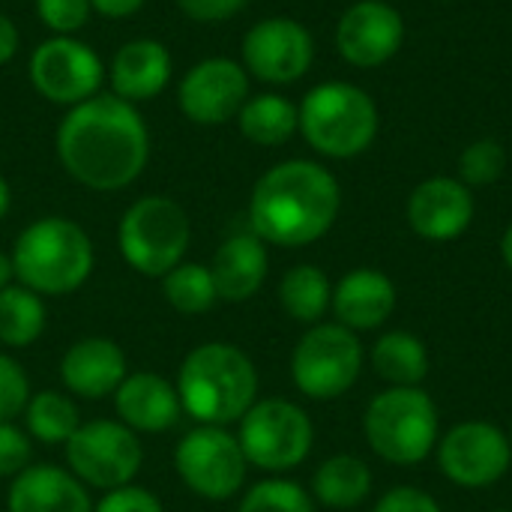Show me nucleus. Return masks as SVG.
Masks as SVG:
<instances>
[{"label": "nucleus", "mask_w": 512, "mask_h": 512, "mask_svg": "<svg viewBox=\"0 0 512 512\" xmlns=\"http://www.w3.org/2000/svg\"><path fill=\"white\" fill-rule=\"evenodd\" d=\"M12 267L21 285L39 297L72 294L93 273V243L87 231L72 219H36L18 234Z\"/></svg>", "instance_id": "20e7f679"}, {"label": "nucleus", "mask_w": 512, "mask_h": 512, "mask_svg": "<svg viewBox=\"0 0 512 512\" xmlns=\"http://www.w3.org/2000/svg\"><path fill=\"white\" fill-rule=\"evenodd\" d=\"M90 6L102 12L105 18H126V15H135L144 6V0H90Z\"/></svg>", "instance_id": "58836bf2"}, {"label": "nucleus", "mask_w": 512, "mask_h": 512, "mask_svg": "<svg viewBox=\"0 0 512 512\" xmlns=\"http://www.w3.org/2000/svg\"><path fill=\"white\" fill-rule=\"evenodd\" d=\"M102 75L105 69L96 51L72 36L45 39L30 57L33 87L57 105H81L96 96Z\"/></svg>", "instance_id": "f8f14e48"}, {"label": "nucleus", "mask_w": 512, "mask_h": 512, "mask_svg": "<svg viewBox=\"0 0 512 512\" xmlns=\"http://www.w3.org/2000/svg\"><path fill=\"white\" fill-rule=\"evenodd\" d=\"M45 330V303L24 285L0 291V342L9 348L33 345Z\"/></svg>", "instance_id": "cd10ccee"}, {"label": "nucleus", "mask_w": 512, "mask_h": 512, "mask_svg": "<svg viewBox=\"0 0 512 512\" xmlns=\"http://www.w3.org/2000/svg\"><path fill=\"white\" fill-rule=\"evenodd\" d=\"M90 0H36L39 21L57 36H69L81 30L90 18Z\"/></svg>", "instance_id": "72a5a7b5"}, {"label": "nucleus", "mask_w": 512, "mask_h": 512, "mask_svg": "<svg viewBox=\"0 0 512 512\" xmlns=\"http://www.w3.org/2000/svg\"><path fill=\"white\" fill-rule=\"evenodd\" d=\"M9 512H93V501L72 471L27 465L9 489Z\"/></svg>", "instance_id": "aec40b11"}, {"label": "nucleus", "mask_w": 512, "mask_h": 512, "mask_svg": "<svg viewBox=\"0 0 512 512\" xmlns=\"http://www.w3.org/2000/svg\"><path fill=\"white\" fill-rule=\"evenodd\" d=\"M267 267H270L267 249L258 234L228 237L210 264L216 297L228 300V303H243V300L255 297L267 279Z\"/></svg>", "instance_id": "5701e85b"}, {"label": "nucleus", "mask_w": 512, "mask_h": 512, "mask_svg": "<svg viewBox=\"0 0 512 512\" xmlns=\"http://www.w3.org/2000/svg\"><path fill=\"white\" fill-rule=\"evenodd\" d=\"M312 492L324 507L351 510V507H357V504H363L369 498L372 471L357 456H333L315 471Z\"/></svg>", "instance_id": "b1692460"}, {"label": "nucleus", "mask_w": 512, "mask_h": 512, "mask_svg": "<svg viewBox=\"0 0 512 512\" xmlns=\"http://www.w3.org/2000/svg\"><path fill=\"white\" fill-rule=\"evenodd\" d=\"M237 512H315L312 498L291 480H264L252 486Z\"/></svg>", "instance_id": "7c9ffc66"}, {"label": "nucleus", "mask_w": 512, "mask_h": 512, "mask_svg": "<svg viewBox=\"0 0 512 512\" xmlns=\"http://www.w3.org/2000/svg\"><path fill=\"white\" fill-rule=\"evenodd\" d=\"M375 512H441L438 501L414 486H399V489H390L378 504Z\"/></svg>", "instance_id": "e433bc0d"}, {"label": "nucleus", "mask_w": 512, "mask_h": 512, "mask_svg": "<svg viewBox=\"0 0 512 512\" xmlns=\"http://www.w3.org/2000/svg\"><path fill=\"white\" fill-rule=\"evenodd\" d=\"M237 120H240V132L261 147H279L300 129L297 105L276 93H261L255 99H246Z\"/></svg>", "instance_id": "393cba45"}, {"label": "nucleus", "mask_w": 512, "mask_h": 512, "mask_svg": "<svg viewBox=\"0 0 512 512\" xmlns=\"http://www.w3.org/2000/svg\"><path fill=\"white\" fill-rule=\"evenodd\" d=\"M333 312L348 330H375L396 309V285L381 270H351L333 291Z\"/></svg>", "instance_id": "412c9836"}, {"label": "nucleus", "mask_w": 512, "mask_h": 512, "mask_svg": "<svg viewBox=\"0 0 512 512\" xmlns=\"http://www.w3.org/2000/svg\"><path fill=\"white\" fill-rule=\"evenodd\" d=\"M402 36H405L402 15L390 3H381V0L354 3L336 27L339 54L351 66H360V69L387 63L399 51Z\"/></svg>", "instance_id": "dca6fc26"}, {"label": "nucleus", "mask_w": 512, "mask_h": 512, "mask_svg": "<svg viewBox=\"0 0 512 512\" xmlns=\"http://www.w3.org/2000/svg\"><path fill=\"white\" fill-rule=\"evenodd\" d=\"M249 99V75L231 57H207L195 63L177 90L180 111L201 126H219L240 114Z\"/></svg>", "instance_id": "2eb2a0df"}, {"label": "nucleus", "mask_w": 512, "mask_h": 512, "mask_svg": "<svg viewBox=\"0 0 512 512\" xmlns=\"http://www.w3.org/2000/svg\"><path fill=\"white\" fill-rule=\"evenodd\" d=\"M363 369V345L342 324H312L291 354V375L309 399H339L354 387Z\"/></svg>", "instance_id": "6e6552de"}, {"label": "nucleus", "mask_w": 512, "mask_h": 512, "mask_svg": "<svg viewBox=\"0 0 512 512\" xmlns=\"http://www.w3.org/2000/svg\"><path fill=\"white\" fill-rule=\"evenodd\" d=\"M279 303H282V309L294 321H300V324H318L324 318V312L330 309V303H333L330 279L315 264H297V267H291L282 276Z\"/></svg>", "instance_id": "bb28decb"}, {"label": "nucleus", "mask_w": 512, "mask_h": 512, "mask_svg": "<svg viewBox=\"0 0 512 512\" xmlns=\"http://www.w3.org/2000/svg\"><path fill=\"white\" fill-rule=\"evenodd\" d=\"M114 408L120 423L132 432H165L180 420V396L171 381L156 372L126 375L114 393Z\"/></svg>", "instance_id": "6ab92c4d"}, {"label": "nucleus", "mask_w": 512, "mask_h": 512, "mask_svg": "<svg viewBox=\"0 0 512 512\" xmlns=\"http://www.w3.org/2000/svg\"><path fill=\"white\" fill-rule=\"evenodd\" d=\"M474 219V195L456 177H432L408 198V222L423 240H456Z\"/></svg>", "instance_id": "f3484780"}, {"label": "nucleus", "mask_w": 512, "mask_h": 512, "mask_svg": "<svg viewBox=\"0 0 512 512\" xmlns=\"http://www.w3.org/2000/svg\"><path fill=\"white\" fill-rule=\"evenodd\" d=\"M30 402V381L18 360L0 354V423H12Z\"/></svg>", "instance_id": "473e14b6"}, {"label": "nucleus", "mask_w": 512, "mask_h": 512, "mask_svg": "<svg viewBox=\"0 0 512 512\" xmlns=\"http://www.w3.org/2000/svg\"><path fill=\"white\" fill-rule=\"evenodd\" d=\"M297 111L309 147L330 159H351L378 135V105L366 90L345 81L318 84Z\"/></svg>", "instance_id": "39448f33"}, {"label": "nucleus", "mask_w": 512, "mask_h": 512, "mask_svg": "<svg viewBox=\"0 0 512 512\" xmlns=\"http://www.w3.org/2000/svg\"><path fill=\"white\" fill-rule=\"evenodd\" d=\"M18 51V27L9 15L0 12V63H9Z\"/></svg>", "instance_id": "ea45409f"}, {"label": "nucleus", "mask_w": 512, "mask_h": 512, "mask_svg": "<svg viewBox=\"0 0 512 512\" xmlns=\"http://www.w3.org/2000/svg\"><path fill=\"white\" fill-rule=\"evenodd\" d=\"M312 33L285 15L258 21L243 39V69L267 84H291L312 66Z\"/></svg>", "instance_id": "4468645a"}, {"label": "nucleus", "mask_w": 512, "mask_h": 512, "mask_svg": "<svg viewBox=\"0 0 512 512\" xmlns=\"http://www.w3.org/2000/svg\"><path fill=\"white\" fill-rule=\"evenodd\" d=\"M93 512H165L159 498L141 486H120V489H111Z\"/></svg>", "instance_id": "c9c22d12"}, {"label": "nucleus", "mask_w": 512, "mask_h": 512, "mask_svg": "<svg viewBox=\"0 0 512 512\" xmlns=\"http://www.w3.org/2000/svg\"><path fill=\"white\" fill-rule=\"evenodd\" d=\"M180 480L207 501H228L246 480V456L225 426H198L174 450Z\"/></svg>", "instance_id": "9b49d317"}, {"label": "nucleus", "mask_w": 512, "mask_h": 512, "mask_svg": "<svg viewBox=\"0 0 512 512\" xmlns=\"http://www.w3.org/2000/svg\"><path fill=\"white\" fill-rule=\"evenodd\" d=\"M501 255H504V264L512 270V225L504 231V240H501Z\"/></svg>", "instance_id": "37998d69"}, {"label": "nucleus", "mask_w": 512, "mask_h": 512, "mask_svg": "<svg viewBox=\"0 0 512 512\" xmlns=\"http://www.w3.org/2000/svg\"><path fill=\"white\" fill-rule=\"evenodd\" d=\"M9 204H12V192H9V183L0 177V219L9 213Z\"/></svg>", "instance_id": "79ce46f5"}, {"label": "nucleus", "mask_w": 512, "mask_h": 512, "mask_svg": "<svg viewBox=\"0 0 512 512\" xmlns=\"http://www.w3.org/2000/svg\"><path fill=\"white\" fill-rule=\"evenodd\" d=\"M117 243L132 270L162 279L183 264V255L192 243V225L177 201L165 195H147L123 213Z\"/></svg>", "instance_id": "0eeeda50"}, {"label": "nucleus", "mask_w": 512, "mask_h": 512, "mask_svg": "<svg viewBox=\"0 0 512 512\" xmlns=\"http://www.w3.org/2000/svg\"><path fill=\"white\" fill-rule=\"evenodd\" d=\"M69 471L93 489H120L135 480L144 462L138 435L114 420H93L75 429L66 441Z\"/></svg>", "instance_id": "9d476101"}, {"label": "nucleus", "mask_w": 512, "mask_h": 512, "mask_svg": "<svg viewBox=\"0 0 512 512\" xmlns=\"http://www.w3.org/2000/svg\"><path fill=\"white\" fill-rule=\"evenodd\" d=\"M372 366L393 387H417L429 375V354L414 333L396 330L375 342Z\"/></svg>", "instance_id": "a878e982"}, {"label": "nucleus", "mask_w": 512, "mask_h": 512, "mask_svg": "<svg viewBox=\"0 0 512 512\" xmlns=\"http://www.w3.org/2000/svg\"><path fill=\"white\" fill-rule=\"evenodd\" d=\"M24 420H27V432L42 444H66L81 426L75 402L57 390H42L30 396L24 408Z\"/></svg>", "instance_id": "c85d7f7f"}, {"label": "nucleus", "mask_w": 512, "mask_h": 512, "mask_svg": "<svg viewBox=\"0 0 512 512\" xmlns=\"http://www.w3.org/2000/svg\"><path fill=\"white\" fill-rule=\"evenodd\" d=\"M339 204V183L324 165L309 159L282 162L252 189V234L276 246H309L333 228Z\"/></svg>", "instance_id": "f03ea898"}, {"label": "nucleus", "mask_w": 512, "mask_h": 512, "mask_svg": "<svg viewBox=\"0 0 512 512\" xmlns=\"http://www.w3.org/2000/svg\"><path fill=\"white\" fill-rule=\"evenodd\" d=\"M57 156L72 180L114 192L138 180L150 156V135L132 102L96 93L60 120Z\"/></svg>", "instance_id": "f257e3e1"}, {"label": "nucleus", "mask_w": 512, "mask_h": 512, "mask_svg": "<svg viewBox=\"0 0 512 512\" xmlns=\"http://www.w3.org/2000/svg\"><path fill=\"white\" fill-rule=\"evenodd\" d=\"M510 444H512V429H510Z\"/></svg>", "instance_id": "c03bdc74"}, {"label": "nucleus", "mask_w": 512, "mask_h": 512, "mask_svg": "<svg viewBox=\"0 0 512 512\" xmlns=\"http://www.w3.org/2000/svg\"><path fill=\"white\" fill-rule=\"evenodd\" d=\"M177 3L192 21H201V24L228 21L246 6V0H177Z\"/></svg>", "instance_id": "4c0bfd02"}, {"label": "nucleus", "mask_w": 512, "mask_h": 512, "mask_svg": "<svg viewBox=\"0 0 512 512\" xmlns=\"http://www.w3.org/2000/svg\"><path fill=\"white\" fill-rule=\"evenodd\" d=\"M363 432L384 462L417 465L438 444V408L420 387H393L372 399Z\"/></svg>", "instance_id": "423d86ee"}, {"label": "nucleus", "mask_w": 512, "mask_h": 512, "mask_svg": "<svg viewBox=\"0 0 512 512\" xmlns=\"http://www.w3.org/2000/svg\"><path fill=\"white\" fill-rule=\"evenodd\" d=\"M177 396L183 411L201 426H228L243 420L255 405L258 372L240 348L207 342L186 354L177 375Z\"/></svg>", "instance_id": "7ed1b4c3"}, {"label": "nucleus", "mask_w": 512, "mask_h": 512, "mask_svg": "<svg viewBox=\"0 0 512 512\" xmlns=\"http://www.w3.org/2000/svg\"><path fill=\"white\" fill-rule=\"evenodd\" d=\"M12 276H15V267H12V255H3V252H0V291H3V288H9Z\"/></svg>", "instance_id": "a19ab883"}, {"label": "nucleus", "mask_w": 512, "mask_h": 512, "mask_svg": "<svg viewBox=\"0 0 512 512\" xmlns=\"http://www.w3.org/2000/svg\"><path fill=\"white\" fill-rule=\"evenodd\" d=\"M237 441L249 465L279 474L306 462L315 429L300 405L288 399H264L255 402L240 420Z\"/></svg>", "instance_id": "1a4fd4ad"}, {"label": "nucleus", "mask_w": 512, "mask_h": 512, "mask_svg": "<svg viewBox=\"0 0 512 512\" xmlns=\"http://www.w3.org/2000/svg\"><path fill=\"white\" fill-rule=\"evenodd\" d=\"M504 168H507V150L492 138L474 141L459 156V180L465 186H489L504 174Z\"/></svg>", "instance_id": "2f4dec72"}, {"label": "nucleus", "mask_w": 512, "mask_h": 512, "mask_svg": "<svg viewBox=\"0 0 512 512\" xmlns=\"http://www.w3.org/2000/svg\"><path fill=\"white\" fill-rule=\"evenodd\" d=\"M111 90L126 102H144L165 90L171 78V54L156 39H132L111 60Z\"/></svg>", "instance_id": "4be33fe9"}, {"label": "nucleus", "mask_w": 512, "mask_h": 512, "mask_svg": "<svg viewBox=\"0 0 512 512\" xmlns=\"http://www.w3.org/2000/svg\"><path fill=\"white\" fill-rule=\"evenodd\" d=\"M30 456L33 447L27 435L12 423H0V477H18L30 465Z\"/></svg>", "instance_id": "f704fd0d"}, {"label": "nucleus", "mask_w": 512, "mask_h": 512, "mask_svg": "<svg viewBox=\"0 0 512 512\" xmlns=\"http://www.w3.org/2000/svg\"><path fill=\"white\" fill-rule=\"evenodd\" d=\"M162 294L183 315H201L219 300L210 267L204 264H177L162 276Z\"/></svg>", "instance_id": "c756f323"}, {"label": "nucleus", "mask_w": 512, "mask_h": 512, "mask_svg": "<svg viewBox=\"0 0 512 512\" xmlns=\"http://www.w3.org/2000/svg\"><path fill=\"white\" fill-rule=\"evenodd\" d=\"M60 378L69 393L81 399H102L117 393V387L126 381V354L111 339H81L63 354Z\"/></svg>", "instance_id": "a211bd4d"}, {"label": "nucleus", "mask_w": 512, "mask_h": 512, "mask_svg": "<svg viewBox=\"0 0 512 512\" xmlns=\"http://www.w3.org/2000/svg\"><path fill=\"white\" fill-rule=\"evenodd\" d=\"M512 462L510 438L492 423H459L438 447L441 474L465 489H486L498 483Z\"/></svg>", "instance_id": "ddd939ff"}]
</instances>
